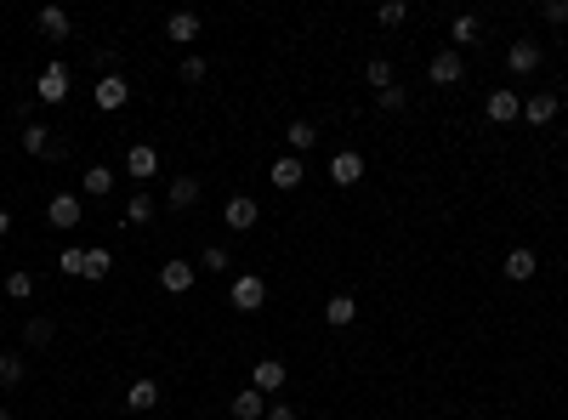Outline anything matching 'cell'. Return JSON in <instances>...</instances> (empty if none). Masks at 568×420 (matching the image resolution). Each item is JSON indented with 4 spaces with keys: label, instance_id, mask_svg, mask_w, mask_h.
Wrapping results in <instances>:
<instances>
[{
    "label": "cell",
    "instance_id": "1",
    "mask_svg": "<svg viewBox=\"0 0 568 420\" xmlns=\"http://www.w3.org/2000/svg\"><path fill=\"white\" fill-rule=\"evenodd\" d=\"M227 301H234L239 313H262V301H268V279H262V273H239V279L227 284Z\"/></svg>",
    "mask_w": 568,
    "mask_h": 420
},
{
    "label": "cell",
    "instance_id": "2",
    "mask_svg": "<svg viewBox=\"0 0 568 420\" xmlns=\"http://www.w3.org/2000/svg\"><path fill=\"white\" fill-rule=\"evenodd\" d=\"M34 97L51 103V108H63V103H68V68H63V63H46L40 80H34Z\"/></svg>",
    "mask_w": 568,
    "mask_h": 420
},
{
    "label": "cell",
    "instance_id": "3",
    "mask_svg": "<svg viewBox=\"0 0 568 420\" xmlns=\"http://www.w3.org/2000/svg\"><path fill=\"white\" fill-rule=\"evenodd\" d=\"M92 103L102 108V114H114V108H126V103H131V85H126V75H102V80L92 85Z\"/></svg>",
    "mask_w": 568,
    "mask_h": 420
},
{
    "label": "cell",
    "instance_id": "4",
    "mask_svg": "<svg viewBox=\"0 0 568 420\" xmlns=\"http://www.w3.org/2000/svg\"><path fill=\"white\" fill-rule=\"evenodd\" d=\"M222 222L234 228V233H244V228H256V222H262V205H256L251 193H234V199L222 205Z\"/></svg>",
    "mask_w": 568,
    "mask_h": 420
},
{
    "label": "cell",
    "instance_id": "5",
    "mask_svg": "<svg viewBox=\"0 0 568 420\" xmlns=\"http://www.w3.org/2000/svg\"><path fill=\"white\" fill-rule=\"evenodd\" d=\"M126 171H131L137 182L159 176V148H154V142H131V148H126Z\"/></svg>",
    "mask_w": 568,
    "mask_h": 420
},
{
    "label": "cell",
    "instance_id": "6",
    "mask_svg": "<svg viewBox=\"0 0 568 420\" xmlns=\"http://www.w3.org/2000/svg\"><path fill=\"white\" fill-rule=\"evenodd\" d=\"M426 75H432V85H455L460 75H466V58H460L455 46H443L438 58H432V68H426Z\"/></svg>",
    "mask_w": 568,
    "mask_h": 420
},
{
    "label": "cell",
    "instance_id": "7",
    "mask_svg": "<svg viewBox=\"0 0 568 420\" xmlns=\"http://www.w3.org/2000/svg\"><path fill=\"white\" fill-rule=\"evenodd\" d=\"M46 222H51V228H80V193H51Z\"/></svg>",
    "mask_w": 568,
    "mask_h": 420
},
{
    "label": "cell",
    "instance_id": "8",
    "mask_svg": "<svg viewBox=\"0 0 568 420\" xmlns=\"http://www.w3.org/2000/svg\"><path fill=\"white\" fill-rule=\"evenodd\" d=\"M330 182H335V188H352V182H364V154H335L330 159Z\"/></svg>",
    "mask_w": 568,
    "mask_h": 420
},
{
    "label": "cell",
    "instance_id": "9",
    "mask_svg": "<svg viewBox=\"0 0 568 420\" xmlns=\"http://www.w3.org/2000/svg\"><path fill=\"white\" fill-rule=\"evenodd\" d=\"M301 176H307V171H301V159H296V154H279V159H273V171H268V182H273L279 193L301 188Z\"/></svg>",
    "mask_w": 568,
    "mask_h": 420
},
{
    "label": "cell",
    "instance_id": "10",
    "mask_svg": "<svg viewBox=\"0 0 568 420\" xmlns=\"http://www.w3.org/2000/svg\"><path fill=\"white\" fill-rule=\"evenodd\" d=\"M540 58H546V51H540L535 40H511V51H506V68H511V75H535V68H540Z\"/></svg>",
    "mask_w": 568,
    "mask_h": 420
},
{
    "label": "cell",
    "instance_id": "11",
    "mask_svg": "<svg viewBox=\"0 0 568 420\" xmlns=\"http://www.w3.org/2000/svg\"><path fill=\"white\" fill-rule=\"evenodd\" d=\"M484 114L494 120V125H511L523 114V103H518V91H489V103H484Z\"/></svg>",
    "mask_w": 568,
    "mask_h": 420
},
{
    "label": "cell",
    "instance_id": "12",
    "mask_svg": "<svg viewBox=\"0 0 568 420\" xmlns=\"http://www.w3.org/2000/svg\"><path fill=\"white\" fill-rule=\"evenodd\" d=\"M23 148H29L34 159H63V142H51L46 125H23Z\"/></svg>",
    "mask_w": 568,
    "mask_h": 420
},
{
    "label": "cell",
    "instance_id": "13",
    "mask_svg": "<svg viewBox=\"0 0 568 420\" xmlns=\"http://www.w3.org/2000/svg\"><path fill=\"white\" fill-rule=\"evenodd\" d=\"M251 387H256L262 398H268V392H284V363H279V358H262L256 370H251Z\"/></svg>",
    "mask_w": 568,
    "mask_h": 420
},
{
    "label": "cell",
    "instance_id": "14",
    "mask_svg": "<svg viewBox=\"0 0 568 420\" xmlns=\"http://www.w3.org/2000/svg\"><path fill=\"white\" fill-rule=\"evenodd\" d=\"M523 120L528 125H552L557 120V91H535V97L523 103Z\"/></svg>",
    "mask_w": 568,
    "mask_h": 420
},
{
    "label": "cell",
    "instance_id": "15",
    "mask_svg": "<svg viewBox=\"0 0 568 420\" xmlns=\"http://www.w3.org/2000/svg\"><path fill=\"white\" fill-rule=\"evenodd\" d=\"M159 284H165L171 296H182V290H193V262H182V255H176V262H165V267H159Z\"/></svg>",
    "mask_w": 568,
    "mask_h": 420
},
{
    "label": "cell",
    "instance_id": "16",
    "mask_svg": "<svg viewBox=\"0 0 568 420\" xmlns=\"http://www.w3.org/2000/svg\"><path fill=\"white\" fill-rule=\"evenodd\" d=\"M34 23H40V34H46V40H68V29H75L63 6H40V12H34Z\"/></svg>",
    "mask_w": 568,
    "mask_h": 420
},
{
    "label": "cell",
    "instance_id": "17",
    "mask_svg": "<svg viewBox=\"0 0 568 420\" xmlns=\"http://www.w3.org/2000/svg\"><path fill=\"white\" fill-rule=\"evenodd\" d=\"M535 273H540L535 250H523V245H518V250L506 255V279H511V284H528V279H535Z\"/></svg>",
    "mask_w": 568,
    "mask_h": 420
},
{
    "label": "cell",
    "instance_id": "18",
    "mask_svg": "<svg viewBox=\"0 0 568 420\" xmlns=\"http://www.w3.org/2000/svg\"><path fill=\"white\" fill-rule=\"evenodd\" d=\"M284 142H290V154L301 159L307 148H318V125H313V120H290V131H284Z\"/></svg>",
    "mask_w": 568,
    "mask_h": 420
},
{
    "label": "cell",
    "instance_id": "19",
    "mask_svg": "<svg viewBox=\"0 0 568 420\" xmlns=\"http://www.w3.org/2000/svg\"><path fill=\"white\" fill-rule=\"evenodd\" d=\"M234 420H268V398H262L256 387H244L234 398Z\"/></svg>",
    "mask_w": 568,
    "mask_h": 420
},
{
    "label": "cell",
    "instance_id": "20",
    "mask_svg": "<svg viewBox=\"0 0 568 420\" xmlns=\"http://www.w3.org/2000/svg\"><path fill=\"white\" fill-rule=\"evenodd\" d=\"M165 34H171V40H176V46H193V40H200V17H193V12H171V23H165Z\"/></svg>",
    "mask_w": 568,
    "mask_h": 420
},
{
    "label": "cell",
    "instance_id": "21",
    "mask_svg": "<svg viewBox=\"0 0 568 420\" xmlns=\"http://www.w3.org/2000/svg\"><path fill=\"white\" fill-rule=\"evenodd\" d=\"M324 318H330V330H347L352 318H359V301L352 296H330V307H324Z\"/></svg>",
    "mask_w": 568,
    "mask_h": 420
},
{
    "label": "cell",
    "instance_id": "22",
    "mask_svg": "<svg viewBox=\"0 0 568 420\" xmlns=\"http://www.w3.org/2000/svg\"><path fill=\"white\" fill-rule=\"evenodd\" d=\"M477 29H484V23H477L472 12H455V17H449V40H455V51H460V46H472V40H477Z\"/></svg>",
    "mask_w": 568,
    "mask_h": 420
},
{
    "label": "cell",
    "instance_id": "23",
    "mask_svg": "<svg viewBox=\"0 0 568 420\" xmlns=\"http://www.w3.org/2000/svg\"><path fill=\"white\" fill-rule=\"evenodd\" d=\"M126 404H131L137 415H148V409L159 404V380H131V392H126Z\"/></svg>",
    "mask_w": 568,
    "mask_h": 420
},
{
    "label": "cell",
    "instance_id": "24",
    "mask_svg": "<svg viewBox=\"0 0 568 420\" xmlns=\"http://www.w3.org/2000/svg\"><path fill=\"white\" fill-rule=\"evenodd\" d=\"M109 188H114V171L109 165H92L80 176V193H92V199H109Z\"/></svg>",
    "mask_w": 568,
    "mask_h": 420
},
{
    "label": "cell",
    "instance_id": "25",
    "mask_svg": "<svg viewBox=\"0 0 568 420\" xmlns=\"http://www.w3.org/2000/svg\"><path fill=\"white\" fill-rule=\"evenodd\" d=\"M165 199H171V210H188V205H200V182H193V176H176Z\"/></svg>",
    "mask_w": 568,
    "mask_h": 420
},
{
    "label": "cell",
    "instance_id": "26",
    "mask_svg": "<svg viewBox=\"0 0 568 420\" xmlns=\"http://www.w3.org/2000/svg\"><path fill=\"white\" fill-rule=\"evenodd\" d=\"M126 222H131V228L154 222V199H148V193H131V199H126Z\"/></svg>",
    "mask_w": 568,
    "mask_h": 420
},
{
    "label": "cell",
    "instance_id": "27",
    "mask_svg": "<svg viewBox=\"0 0 568 420\" xmlns=\"http://www.w3.org/2000/svg\"><path fill=\"white\" fill-rule=\"evenodd\" d=\"M51 335H58V324H51V318H29L23 324V341L29 346H51Z\"/></svg>",
    "mask_w": 568,
    "mask_h": 420
},
{
    "label": "cell",
    "instance_id": "28",
    "mask_svg": "<svg viewBox=\"0 0 568 420\" xmlns=\"http://www.w3.org/2000/svg\"><path fill=\"white\" fill-rule=\"evenodd\" d=\"M404 17H410V6H404V0H381V6H376V23H381V29H398Z\"/></svg>",
    "mask_w": 568,
    "mask_h": 420
},
{
    "label": "cell",
    "instance_id": "29",
    "mask_svg": "<svg viewBox=\"0 0 568 420\" xmlns=\"http://www.w3.org/2000/svg\"><path fill=\"white\" fill-rule=\"evenodd\" d=\"M364 80H369V85H376V91H386V85H398V80H393V63H386V58H369V68H364Z\"/></svg>",
    "mask_w": 568,
    "mask_h": 420
},
{
    "label": "cell",
    "instance_id": "30",
    "mask_svg": "<svg viewBox=\"0 0 568 420\" xmlns=\"http://www.w3.org/2000/svg\"><path fill=\"white\" fill-rule=\"evenodd\" d=\"M109 267H114V255L102 250V245H92V250H85V279H102Z\"/></svg>",
    "mask_w": 568,
    "mask_h": 420
},
{
    "label": "cell",
    "instance_id": "31",
    "mask_svg": "<svg viewBox=\"0 0 568 420\" xmlns=\"http://www.w3.org/2000/svg\"><path fill=\"white\" fill-rule=\"evenodd\" d=\"M404 103H410V91H404V85L376 91V108H386V114H404Z\"/></svg>",
    "mask_w": 568,
    "mask_h": 420
},
{
    "label": "cell",
    "instance_id": "32",
    "mask_svg": "<svg viewBox=\"0 0 568 420\" xmlns=\"http://www.w3.org/2000/svg\"><path fill=\"white\" fill-rule=\"evenodd\" d=\"M6 296L12 301H29L34 296V273H6Z\"/></svg>",
    "mask_w": 568,
    "mask_h": 420
},
{
    "label": "cell",
    "instance_id": "33",
    "mask_svg": "<svg viewBox=\"0 0 568 420\" xmlns=\"http://www.w3.org/2000/svg\"><path fill=\"white\" fill-rule=\"evenodd\" d=\"M58 267L68 273V279H85V250H80V245H68V250L58 255Z\"/></svg>",
    "mask_w": 568,
    "mask_h": 420
},
{
    "label": "cell",
    "instance_id": "34",
    "mask_svg": "<svg viewBox=\"0 0 568 420\" xmlns=\"http://www.w3.org/2000/svg\"><path fill=\"white\" fill-rule=\"evenodd\" d=\"M23 380V358L17 353H0V387H17Z\"/></svg>",
    "mask_w": 568,
    "mask_h": 420
},
{
    "label": "cell",
    "instance_id": "35",
    "mask_svg": "<svg viewBox=\"0 0 568 420\" xmlns=\"http://www.w3.org/2000/svg\"><path fill=\"white\" fill-rule=\"evenodd\" d=\"M205 75H210V68H205V58H182V80H188V85H200Z\"/></svg>",
    "mask_w": 568,
    "mask_h": 420
},
{
    "label": "cell",
    "instance_id": "36",
    "mask_svg": "<svg viewBox=\"0 0 568 420\" xmlns=\"http://www.w3.org/2000/svg\"><path fill=\"white\" fill-rule=\"evenodd\" d=\"M540 17H546V23H568V0H546Z\"/></svg>",
    "mask_w": 568,
    "mask_h": 420
},
{
    "label": "cell",
    "instance_id": "37",
    "mask_svg": "<svg viewBox=\"0 0 568 420\" xmlns=\"http://www.w3.org/2000/svg\"><path fill=\"white\" fill-rule=\"evenodd\" d=\"M200 262H205L210 273H227V250H222V245H210V250L200 255Z\"/></svg>",
    "mask_w": 568,
    "mask_h": 420
},
{
    "label": "cell",
    "instance_id": "38",
    "mask_svg": "<svg viewBox=\"0 0 568 420\" xmlns=\"http://www.w3.org/2000/svg\"><path fill=\"white\" fill-rule=\"evenodd\" d=\"M268 420H301L290 404H284V398H279V404H268Z\"/></svg>",
    "mask_w": 568,
    "mask_h": 420
},
{
    "label": "cell",
    "instance_id": "39",
    "mask_svg": "<svg viewBox=\"0 0 568 420\" xmlns=\"http://www.w3.org/2000/svg\"><path fill=\"white\" fill-rule=\"evenodd\" d=\"M6 233H12V210L0 205V239H6Z\"/></svg>",
    "mask_w": 568,
    "mask_h": 420
},
{
    "label": "cell",
    "instance_id": "40",
    "mask_svg": "<svg viewBox=\"0 0 568 420\" xmlns=\"http://www.w3.org/2000/svg\"><path fill=\"white\" fill-rule=\"evenodd\" d=\"M0 420H12V409H0Z\"/></svg>",
    "mask_w": 568,
    "mask_h": 420
}]
</instances>
